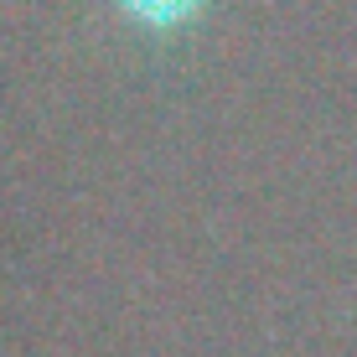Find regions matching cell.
Returning a JSON list of instances; mask_svg holds the SVG:
<instances>
[{
    "label": "cell",
    "mask_w": 357,
    "mask_h": 357,
    "mask_svg": "<svg viewBox=\"0 0 357 357\" xmlns=\"http://www.w3.org/2000/svg\"><path fill=\"white\" fill-rule=\"evenodd\" d=\"M109 6H114V10L130 21L135 31L166 36V31H181V26H192V21L207 10V0H109Z\"/></svg>",
    "instance_id": "obj_1"
}]
</instances>
